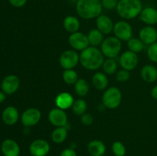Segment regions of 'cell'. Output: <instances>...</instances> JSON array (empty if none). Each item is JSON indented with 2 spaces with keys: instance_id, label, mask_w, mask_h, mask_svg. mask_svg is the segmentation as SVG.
Listing matches in <instances>:
<instances>
[{
  "instance_id": "cell-1",
  "label": "cell",
  "mask_w": 157,
  "mask_h": 156,
  "mask_svg": "<svg viewBox=\"0 0 157 156\" xmlns=\"http://www.w3.org/2000/svg\"><path fill=\"white\" fill-rule=\"evenodd\" d=\"M104 54L96 47H87L80 54V63L83 67L89 70H95L102 67L104 64Z\"/></svg>"
},
{
  "instance_id": "cell-2",
  "label": "cell",
  "mask_w": 157,
  "mask_h": 156,
  "mask_svg": "<svg viewBox=\"0 0 157 156\" xmlns=\"http://www.w3.org/2000/svg\"><path fill=\"white\" fill-rule=\"evenodd\" d=\"M75 9L79 17L90 20L101 15L103 6L101 0H77Z\"/></svg>"
},
{
  "instance_id": "cell-3",
  "label": "cell",
  "mask_w": 157,
  "mask_h": 156,
  "mask_svg": "<svg viewBox=\"0 0 157 156\" xmlns=\"http://www.w3.org/2000/svg\"><path fill=\"white\" fill-rule=\"evenodd\" d=\"M143 9L140 0H119L116 10L122 18L131 20L140 16Z\"/></svg>"
},
{
  "instance_id": "cell-4",
  "label": "cell",
  "mask_w": 157,
  "mask_h": 156,
  "mask_svg": "<svg viewBox=\"0 0 157 156\" xmlns=\"http://www.w3.org/2000/svg\"><path fill=\"white\" fill-rule=\"evenodd\" d=\"M122 49V42L115 36L105 38L101 44V50L107 58H115Z\"/></svg>"
},
{
  "instance_id": "cell-5",
  "label": "cell",
  "mask_w": 157,
  "mask_h": 156,
  "mask_svg": "<svg viewBox=\"0 0 157 156\" xmlns=\"http://www.w3.org/2000/svg\"><path fill=\"white\" fill-rule=\"evenodd\" d=\"M122 102V93L120 89L116 87H111L107 89L102 96V102L106 108L114 110Z\"/></svg>"
},
{
  "instance_id": "cell-6",
  "label": "cell",
  "mask_w": 157,
  "mask_h": 156,
  "mask_svg": "<svg viewBox=\"0 0 157 156\" xmlns=\"http://www.w3.org/2000/svg\"><path fill=\"white\" fill-rule=\"evenodd\" d=\"M80 62V54L75 50H67L63 52L59 58L60 65L64 70L74 69Z\"/></svg>"
},
{
  "instance_id": "cell-7",
  "label": "cell",
  "mask_w": 157,
  "mask_h": 156,
  "mask_svg": "<svg viewBox=\"0 0 157 156\" xmlns=\"http://www.w3.org/2000/svg\"><path fill=\"white\" fill-rule=\"evenodd\" d=\"M113 32L115 37L121 41H128L133 35L131 25L126 21H119L114 24Z\"/></svg>"
},
{
  "instance_id": "cell-8",
  "label": "cell",
  "mask_w": 157,
  "mask_h": 156,
  "mask_svg": "<svg viewBox=\"0 0 157 156\" xmlns=\"http://www.w3.org/2000/svg\"><path fill=\"white\" fill-rule=\"evenodd\" d=\"M41 117V111L35 107H31L23 112L21 116V122L24 126L32 127L39 122Z\"/></svg>"
},
{
  "instance_id": "cell-9",
  "label": "cell",
  "mask_w": 157,
  "mask_h": 156,
  "mask_svg": "<svg viewBox=\"0 0 157 156\" xmlns=\"http://www.w3.org/2000/svg\"><path fill=\"white\" fill-rule=\"evenodd\" d=\"M68 42L71 47H73V49H75V50H80V51L84 50L90 45L87 35L80 32L71 34L68 38Z\"/></svg>"
},
{
  "instance_id": "cell-10",
  "label": "cell",
  "mask_w": 157,
  "mask_h": 156,
  "mask_svg": "<svg viewBox=\"0 0 157 156\" xmlns=\"http://www.w3.org/2000/svg\"><path fill=\"white\" fill-rule=\"evenodd\" d=\"M119 63L123 69L130 71L136 67L139 63V58L137 54L133 53L130 50H127L121 54L119 58Z\"/></svg>"
},
{
  "instance_id": "cell-11",
  "label": "cell",
  "mask_w": 157,
  "mask_h": 156,
  "mask_svg": "<svg viewBox=\"0 0 157 156\" xmlns=\"http://www.w3.org/2000/svg\"><path fill=\"white\" fill-rule=\"evenodd\" d=\"M50 145L44 139L34 140L29 145V152L32 156H46L50 151Z\"/></svg>"
},
{
  "instance_id": "cell-12",
  "label": "cell",
  "mask_w": 157,
  "mask_h": 156,
  "mask_svg": "<svg viewBox=\"0 0 157 156\" xmlns=\"http://www.w3.org/2000/svg\"><path fill=\"white\" fill-rule=\"evenodd\" d=\"M48 120L55 127L65 126L67 124V116L64 110L53 108L48 113Z\"/></svg>"
},
{
  "instance_id": "cell-13",
  "label": "cell",
  "mask_w": 157,
  "mask_h": 156,
  "mask_svg": "<svg viewBox=\"0 0 157 156\" xmlns=\"http://www.w3.org/2000/svg\"><path fill=\"white\" fill-rule=\"evenodd\" d=\"M20 80L16 75H8L2 81V90L7 95H12L18 90Z\"/></svg>"
},
{
  "instance_id": "cell-14",
  "label": "cell",
  "mask_w": 157,
  "mask_h": 156,
  "mask_svg": "<svg viewBox=\"0 0 157 156\" xmlns=\"http://www.w3.org/2000/svg\"><path fill=\"white\" fill-rule=\"evenodd\" d=\"M139 38L145 45H150L157 41V30L153 26H145L140 31Z\"/></svg>"
},
{
  "instance_id": "cell-15",
  "label": "cell",
  "mask_w": 157,
  "mask_h": 156,
  "mask_svg": "<svg viewBox=\"0 0 157 156\" xmlns=\"http://www.w3.org/2000/svg\"><path fill=\"white\" fill-rule=\"evenodd\" d=\"M1 152L4 156H18L21 151L18 142L12 139H5L1 145Z\"/></svg>"
},
{
  "instance_id": "cell-16",
  "label": "cell",
  "mask_w": 157,
  "mask_h": 156,
  "mask_svg": "<svg viewBox=\"0 0 157 156\" xmlns=\"http://www.w3.org/2000/svg\"><path fill=\"white\" fill-rule=\"evenodd\" d=\"M96 24L98 30L101 31L104 35H108L111 33L114 26L111 18L107 15H102V14L96 18Z\"/></svg>"
},
{
  "instance_id": "cell-17",
  "label": "cell",
  "mask_w": 157,
  "mask_h": 156,
  "mask_svg": "<svg viewBox=\"0 0 157 156\" xmlns=\"http://www.w3.org/2000/svg\"><path fill=\"white\" fill-rule=\"evenodd\" d=\"M140 19L147 25L153 26L157 24V9L153 7H146L143 9Z\"/></svg>"
},
{
  "instance_id": "cell-18",
  "label": "cell",
  "mask_w": 157,
  "mask_h": 156,
  "mask_svg": "<svg viewBox=\"0 0 157 156\" xmlns=\"http://www.w3.org/2000/svg\"><path fill=\"white\" fill-rule=\"evenodd\" d=\"M2 119L5 124L8 125H13L19 119V113L15 106H7L2 112Z\"/></svg>"
},
{
  "instance_id": "cell-19",
  "label": "cell",
  "mask_w": 157,
  "mask_h": 156,
  "mask_svg": "<svg viewBox=\"0 0 157 156\" xmlns=\"http://www.w3.org/2000/svg\"><path fill=\"white\" fill-rule=\"evenodd\" d=\"M55 102L58 108L65 110L72 107L75 99L71 93H67V92H62L56 96Z\"/></svg>"
},
{
  "instance_id": "cell-20",
  "label": "cell",
  "mask_w": 157,
  "mask_h": 156,
  "mask_svg": "<svg viewBox=\"0 0 157 156\" xmlns=\"http://www.w3.org/2000/svg\"><path fill=\"white\" fill-rule=\"evenodd\" d=\"M87 151L91 156H103L106 152V145L102 141L94 139L88 143Z\"/></svg>"
},
{
  "instance_id": "cell-21",
  "label": "cell",
  "mask_w": 157,
  "mask_h": 156,
  "mask_svg": "<svg viewBox=\"0 0 157 156\" xmlns=\"http://www.w3.org/2000/svg\"><path fill=\"white\" fill-rule=\"evenodd\" d=\"M142 79L147 83H153L157 80V68L151 64L144 66L141 69Z\"/></svg>"
},
{
  "instance_id": "cell-22",
  "label": "cell",
  "mask_w": 157,
  "mask_h": 156,
  "mask_svg": "<svg viewBox=\"0 0 157 156\" xmlns=\"http://www.w3.org/2000/svg\"><path fill=\"white\" fill-rule=\"evenodd\" d=\"M63 26L67 32L72 34L78 32L81 24H80L79 19L77 17L68 15L64 18L63 21Z\"/></svg>"
},
{
  "instance_id": "cell-23",
  "label": "cell",
  "mask_w": 157,
  "mask_h": 156,
  "mask_svg": "<svg viewBox=\"0 0 157 156\" xmlns=\"http://www.w3.org/2000/svg\"><path fill=\"white\" fill-rule=\"evenodd\" d=\"M108 78L105 73L101 72H97L93 75L92 77V84L94 87L98 90H104L108 86Z\"/></svg>"
},
{
  "instance_id": "cell-24",
  "label": "cell",
  "mask_w": 157,
  "mask_h": 156,
  "mask_svg": "<svg viewBox=\"0 0 157 156\" xmlns=\"http://www.w3.org/2000/svg\"><path fill=\"white\" fill-rule=\"evenodd\" d=\"M87 38H88L89 44L92 47H98V45H101L104 40V34L98 28L90 30L87 35Z\"/></svg>"
},
{
  "instance_id": "cell-25",
  "label": "cell",
  "mask_w": 157,
  "mask_h": 156,
  "mask_svg": "<svg viewBox=\"0 0 157 156\" xmlns=\"http://www.w3.org/2000/svg\"><path fill=\"white\" fill-rule=\"evenodd\" d=\"M52 140L56 144H61L66 140L67 137V129L65 126L57 127L52 132Z\"/></svg>"
},
{
  "instance_id": "cell-26",
  "label": "cell",
  "mask_w": 157,
  "mask_h": 156,
  "mask_svg": "<svg viewBox=\"0 0 157 156\" xmlns=\"http://www.w3.org/2000/svg\"><path fill=\"white\" fill-rule=\"evenodd\" d=\"M90 87L87 80L84 79H78L75 84V91L78 96L81 97L87 96Z\"/></svg>"
},
{
  "instance_id": "cell-27",
  "label": "cell",
  "mask_w": 157,
  "mask_h": 156,
  "mask_svg": "<svg viewBox=\"0 0 157 156\" xmlns=\"http://www.w3.org/2000/svg\"><path fill=\"white\" fill-rule=\"evenodd\" d=\"M127 47H128L129 50L133 52V53L138 54L144 50L145 44L140 38H131L127 41Z\"/></svg>"
},
{
  "instance_id": "cell-28",
  "label": "cell",
  "mask_w": 157,
  "mask_h": 156,
  "mask_svg": "<svg viewBox=\"0 0 157 156\" xmlns=\"http://www.w3.org/2000/svg\"><path fill=\"white\" fill-rule=\"evenodd\" d=\"M72 111L76 116H81L86 113L87 109V104L86 101L83 99H78L75 100L72 106Z\"/></svg>"
},
{
  "instance_id": "cell-29",
  "label": "cell",
  "mask_w": 157,
  "mask_h": 156,
  "mask_svg": "<svg viewBox=\"0 0 157 156\" xmlns=\"http://www.w3.org/2000/svg\"><path fill=\"white\" fill-rule=\"evenodd\" d=\"M102 68L106 74H113L117 69V63L115 61L114 58H107L104 60Z\"/></svg>"
},
{
  "instance_id": "cell-30",
  "label": "cell",
  "mask_w": 157,
  "mask_h": 156,
  "mask_svg": "<svg viewBox=\"0 0 157 156\" xmlns=\"http://www.w3.org/2000/svg\"><path fill=\"white\" fill-rule=\"evenodd\" d=\"M62 78L64 80V83L68 84V85H73V84L75 85V83L79 79L77 72L73 69L64 70V71L63 72Z\"/></svg>"
},
{
  "instance_id": "cell-31",
  "label": "cell",
  "mask_w": 157,
  "mask_h": 156,
  "mask_svg": "<svg viewBox=\"0 0 157 156\" xmlns=\"http://www.w3.org/2000/svg\"><path fill=\"white\" fill-rule=\"evenodd\" d=\"M112 151L115 156H124L126 154V148L122 142L117 141L112 145Z\"/></svg>"
},
{
  "instance_id": "cell-32",
  "label": "cell",
  "mask_w": 157,
  "mask_h": 156,
  "mask_svg": "<svg viewBox=\"0 0 157 156\" xmlns=\"http://www.w3.org/2000/svg\"><path fill=\"white\" fill-rule=\"evenodd\" d=\"M147 56L152 62L157 63V41L149 45L147 48Z\"/></svg>"
},
{
  "instance_id": "cell-33",
  "label": "cell",
  "mask_w": 157,
  "mask_h": 156,
  "mask_svg": "<svg viewBox=\"0 0 157 156\" xmlns=\"http://www.w3.org/2000/svg\"><path fill=\"white\" fill-rule=\"evenodd\" d=\"M130 71L127 70H124V69L118 71L116 75L117 80V81H119V82H126V81H127L130 79Z\"/></svg>"
},
{
  "instance_id": "cell-34",
  "label": "cell",
  "mask_w": 157,
  "mask_h": 156,
  "mask_svg": "<svg viewBox=\"0 0 157 156\" xmlns=\"http://www.w3.org/2000/svg\"><path fill=\"white\" fill-rule=\"evenodd\" d=\"M103 9L107 10H113L117 6L118 0H101Z\"/></svg>"
},
{
  "instance_id": "cell-35",
  "label": "cell",
  "mask_w": 157,
  "mask_h": 156,
  "mask_svg": "<svg viewBox=\"0 0 157 156\" xmlns=\"http://www.w3.org/2000/svg\"><path fill=\"white\" fill-rule=\"evenodd\" d=\"M94 118L89 113H84L81 117V122L84 125H90L93 123Z\"/></svg>"
},
{
  "instance_id": "cell-36",
  "label": "cell",
  "mask_w": 157,
  "mask_h": 156,
  "mask_svg": "<svg viewBox=\"0 0 157 156\" xmlns=\"http://www.w3.org/2000/svg\"><path fill=\"white\" fill-rule=\"evenodd\" d=\"M8 1L15 8L23 7L27 2V0H8Z\"/></svg>"
},
{
  "instance_id": "cell-37",
  "label": "cell",
  "mask_w": 157,
  "mask_h": 156,
  "mask_svg": "<svg viewBox=\"0 0 157 156\" xmlns=\"http://www.w3.org/2000/svg\"><path fill=\"white\" fill-rule=\"evenodd\" d=\"M60 156H78V155H77L76 151H75L74 148H68L63 150V151L61 152V154H60Z\"/></svg>"
},
{
  "instance_id": "cell-38",
  "label": "cell",
  "mask_w": 157,
  "mask_h": 156,
  "mask_svg": "<svg viewBox=\"0 0 157 156\" xmlns=\"http://www.w3.org/2000/svg\"><path fill=\"white\" fill-rule=\"evenodd\" d=\"M151 96L154 99H156L157 100V85L155 86L151 90Z\"/></svg>"
},
{
  "instance_id": "cell-39",
  "label": "cell",
  "mask_w": 157,
  "mask_h": 156,
  "mask_svg": "<svg viewBox=\"0 0 157 156\" xmlns=\"http://www.w3.org/2000/svg\"><path fill=\"white\" fill-rule=\"evenodd\" d=\"M6 99V94L3 91H0V103L4 102Z\"/></svg>"
},
{
  "instance_id": "cell-40",
  "label": "cell",
  "mask_w": 157,
  "mask_h": 156,
  "mask_svg": "<svg viewBox=\"0 0 157 156\" xmlns=\"http://www.w3.org/2000/svg\"><path fill=\"white\" fill-rule=\"evenodd\" d=\"M0 154H1V148H0Z\"/></svg>"
}]
</instances>
